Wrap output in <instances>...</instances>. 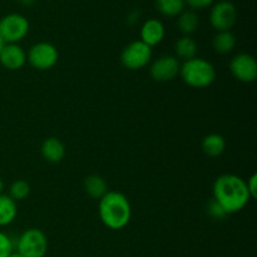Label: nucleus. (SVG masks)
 <instances>
[{
  "label": "nucleus",
  "instance_id": "f257e3e1",
  "mask_svg": "<svg viewBox=\"0 0 257 257\" xmlns=\"http://www.w3.org/2000/svg\"><path fill=\"white\" fill-rule=\"evenodd\" d=\"M212 190L213 200L222 207L226 215L238 212L251 200L246 181L231 173L216 178Z\"/></svg>",
  "mask_w": 257,
  "mask_h": 257
},
{
  "label": "nucleus",
  "instance_id": "f03ea898",
  "mask_svg": "<svg viewBox=\"0 0 257 257\" xmlns=\"http://www.w3.org/2000/svg\"><path fill=\"white\" fill-rule=\"evenodd\" d=\"M99 217L110 230H122L132 217V207L128 198L117 191H108L99 200Z\"/></svg>",
  "mask_w": 257,
  "mask_h": 257
},
{
  "label": "nucleus",
  "instance_id": "7ed1b4c3",
  "mask_svg": "<svg viewBox=\"0 0 257 257\" xmlns=\"http://www.w3.org/2000/svg\"><path fill=\"white\" fill-rule=\"evenodd\" d=\"M180 75L190 87L206 88L215 82L216 69L208 60L195 57L183 62L180 68Z\"/></svg>",
  "mask_w": 257,
  "mask_h": 257
},
{
  "label": "nucleus",
  "instance_id": "20e7f679",
  "mask_svg": "<svg viewBox=\"0 0 257 257\" xmlns=\"http://www.w3.org/2000/svg\"><path fill=\"white\" fill-rule=\"evenodd\" d=\"M48 251V238L39 228H28L17 241V252L23 257H44Z\"/></svg>",
  "mask_w": 257,
  "mask_h": 257
},
{
  "label": "nucleus",
  "instance_id": "39448f33",
  "mask_svg": "<svg viewBox=\"0 0 257 257\" xmlns=\"http://www.w3.org/2000/svg\"><path fill=\"white\" fill-rule=\"evenodd\" d=\"M29 33V20L22 14L12 13L0 19V37L5 44H18Z\"/></svg>",
  "mask_w": 257,
  "mask_h": 257
},
{
  "label": "nucleus",
  "instance_id": "423d86ee",
  "mask_svg": "<svg viewBox=\"0 0 257 257\" xmlns=\"http://www.w3.org/2000/svg\"><path fill=\"white\" fill-rule=\"evenodd\" d=\"M152 59V48L141 40L130 43L120 54L123 67L130 70H138L145 68Z\"/></svg>",
  "mask_w": 257,
  "mask_h": 257
},
{
  "label": "nucleus",
  "instance_id": "0eeeda50",
  "mask_svg": "<svg viewBox=\"0 0 257 257\" xmlns=\"http://www.w3.org/2000/svg\"><path fill=\"white\" fill-rule=\"evenodd\" d=\"M59 58L58 49L53 44L40 42L33 45L27 54V60L34 69L48 70L54 67Z\"/></svg>",
  "mask_w": 257,
  "mask_h": 257
},
{
  "label": "nucleus",
  "instance_id": "6e6552de",
  "mask_svg": "<svg viewBox=\"0 0 257 257\" xmlns=\"http://www.w3.org/2000/svg\"><path fill=\"white\" fill-rule=\"evenodd\" d=\"M237 20V9L235 4L227 0L216 3L210 13L211 25L217 32H227Z\"/></svg>",
  "mask_w": 257,
  "mask_h": 257
},
{
  "label": "nucleus",
  "instance_id": "1a4fd4ad",
  "mask_svg": "<svg viewBox=\"0 0 257 257\" xmlns=\"http://www.w3.org/2000/svg\"><path fill=\"white\" fill-rule=\"evenodd\" d=\"M231 74L242 83H252L257 78V62L248 53H240L230 62Z\"/></svg>",
  "mask_w": 257,
  "mask_h": 257
},
{
  "label": "nucleus",
  "instance_id": "9d476101",
  "mask_svg": "<svg viewBox=\"0 0 257 257\" xmlns=\"http://www.w3.org/2000/svg\"><path fill=\"white\" fill-rule=\"evenodd\" d=\"M180 68L181 64L177 58L173 55H163L153 62L150 73L156 82L165 83L175 79L180 74Z\"/></svg>",
  "mask_w": 257,
  "mask_h": 257
},
{
  "label": "nucleus",
  "instance_id": "9b49d317",
  "mask_svg": "<svg viewBox=\"0 0 257 257\" xmlns=\"http://www.w3.org/2000/svg\"><path fill=\"white\" fill-rule=\"evenodd\" d=\"M27 62V53L18 44H5L0 53V63L9 70H18L24 67Z\"/></svg>",
  "mask_w": 257,
  "mask_h": 257
},
{
  "label": "nucleus",
  "instance_id": "f8f14e48",
  "mask_svg": "<svg viewBox=\"0 0 257 257\" xmlns=\"http://www.w3.org/2000/svg\"><path fill=\"white\" fill-rule=\"evenodd\" d=\"M165 34L166 30L162 22L158 19H148L141 28V42L152 48L162 42Z\"/></svg>",
  "mask_w": 257,
  "mask_h": 257
},
{
  "label": "nucleus",
  "instance_id": "ddd939ff",
  "mask_svg": "<svg viewBox=\"0 0 257 257\" xmlns=\"http://www.w3.org/2000/svg\"><path fill=\"white\" fill-rule=\"evenodd\" d=\"M42 156L45 161L50 163H58L64 158L65 156V147L60 140L55 137H49L43 142Z\"/></svg>",
  "mask_w": 257,
  "mask_h": 257
},
{
  "label": "nucleus",
  "instance_id": "4468645a",
  "mask_svg": "<svg viewBox=\"0 0 257 257\" xmlns=\"http://www.w3.org/2000/svg\"><path fill=\"white\" fill-rule=\"evenodd\" d=\"M18 215L17 202L9 195H0V227L14 222Z\"/></svg>",
  "mask_w": 257,
  "mask_h": 257
},
{
  "label": "nucleus",
  "instance_id": "2eb2a0df",
  "mask_svg": "<svg viewBox=\"0 0 257 257\" xmlns=\"http://www.w3.org/2000/svg\"><path fill=\"white\" fill-rule=\"evenodd\" d=\"M226 141L217 133H211L206 136L202 141V151L208 157H218L225 152Z\"/></svg>",
  "mask_w": 257,
  "mask_h": 257
},
{
  "label": "nucleus",
  "instance_id": "dca6fc26",
  "mask_svg": "<svg viewBox=\"0 0 257 257\" xmlns=\"http://www.w3.org/2000/svg\"><path fill=\"white\" fill-rule=\"evenodd\" d=\"M84 190L92 198L100 200L108 192L107 182L100 176L90 175L84 180Z\"/></svg>",
  "mask_w": 257,
  "mask_h": 257
},
{
  "label": "nucleus",
  "instance_id": "f3484780",
  "mask_svg": "<svg viewBox=\"0 0 257 257\" xmlns=\"http://www.w3.org/2000/svg\"><path fill=\"white\" fill-rule=\"evenodd\" d=\"M212 45L218 54H230L236 47V38L230 30L218 32L213 38Z\"/></svg>",
  "mask_w": 257,
  "mask_h": 257
},
{
  "label": "nucleus",
  "instance_id": "a211bd4d",
  "mask_svg": "<svg viewBox=\"0 0 257 257\" xmlns=\"http://www.w3.org/2000/svg\"><path fill=\"white\" fill-rule=\"evenodd\" d=\"M175 50L177 57L181 58V59H192V58H195L196 55H197V43H196L195 39H192L191 37L183 35L182 38H180V39L176 42Z\"/></svg>",
  "mask_w": 257,
  "mask_h": 257
},
{
  "label": "nucleus",
  "instance_id": "6ab92c4d",
  "mask_svg": "<svg viewBox=\"0 0 257 257\" xmlns=\"http://www.w3.org/2000/svg\"><path fill=\"white\" fill-rule=\"evenodd\" d=\"M198 24H200V20H198L197 14L193 10H183L178 15V29L181 30V33L187 35V37H190L191 34H193L197 30Z\"/></svg>",
  "mask_w": 257,
  "mask_h": 257
},
{
  "label": "nucleus",
  "instance_id": "aec40b11",
  "mask_svg": "<svg viewBox=\"0 0 257 257\" xmlns=\"http://www.w3.org/2000/svg\"><path fill=\"white\" fill-rule=\"evenodd\" d=\"M156 7L165 17H177L185 9V0H156Z\"/></svg>",
  "mask_w": 257,
  "mask_h": 257
},
{
  "label": "nucleus",
  "instance_id": "412c9836",
  "mask_svg": "<svg viewBox=\"0 0 257 257\" xmlns=\"http://www.w3.org/2000/svg\"><path fill=\"white\" fill-rule=\"evenodd\" d=\"M29 193H30V186L29 183L24 180L15 181V182H13V185L10 186L9 196L15 201V202L27 198L28 196H29Z\"/></svg>",
  "mask_w": 257,
  "mask_h": 257
},
{
  "label": "nucleus",
  "instance_id": "4be33fe9",
  "mask_svg": "<svg viewBox=\"0 0 257 257\" xmlns=\"http://www.w3.org/2000/svg\"><path fill=\"white\" fill-rule=\"evenodd\" d=\"M14 251L13 241L7 233L0 231V257H8Z\"/></svg>",
  "mask_w": 257,
  "mask_h": 257
},
{
  "label": "nucleus",
  "instance_id": "5701e85b",
  "mask_svg": "<svg viewBox=\"0 0 257 257\" xmlns=\"http://www.w3.org/2000/svg\"><path fill=\"white\" fill-rule=\"evenodd\" d=\"M207 210H208V213H210V215L215 218H222L226 216L225 211L222 210V207H221V206L218 205L215 200H212L210 203H208Z\"/></svg>",
  "mask_w": 257,
  "mask_h": 257
},
{
  "label": "nucleus",
  "instance_id": "b1692460",
  "mask_svg": "<svg viewBox=\"0 0 257 257\" xmlns=\"http://www.w3.org/2000/svg\"><path fill=\"white\" fill-rule=\"evenodd\" d=\"M246 187H247L248 195H250L251 198L257 197V175L253 173V175L250 176V178L246 182Z\"/></svg>",
  "mask_w": 257,
  "mask_h": 257
},
{
  "label": "nucleus",
  "instance_id": "393cba45",
  "mask_svg": "<svg viewBox=\"0 0 257 257\" xmlns=\"http://www.w3.org/2000/svg\"><path fill=\"white\" fill-rule=\"evenodd\" d=\"M215 0H185V4L190 5L192 9H205L213 4Z\"/></svg>",
  "mask_w": 257,
  "mask_h": 257
},
{
  "label": "nucleus",
  "instance_id": "a878e982",
  "mask_svg": "<svg viewBox=\"0 0 257 257\" xmlns=\"http://www.w3.org/2000/svg\"><path fill=\"white\" fill-rule=\"evenodd\" d=\"M35 0H18L19 4H22L23 7H30L32 4H34Z\"/></svg>",
  "mask_w": 257,
  "mask_h": 257
},
{
  "label": "nucleus",
  "instance_id": "bb28decb",
  "mask_svg": "<svg viewBox=\"0 0 257 257\" xmlns=\"http://www.w3.org/2000/svg\"><path fill=\"white\" fill-rule=\"evenodd\" d=\"M8 257H23L22 255H20V253L19 252H17V251H13V252L12 253H10V255L9 256H8Z\"/></svg>",
  "mask_w": 257,
  "mask_h": 257
},
{
  "label": "nucleus",
  "instance_id": "cd10ccee",
  "mask_svg": "<svg viewBox=\"0 0 257 257\" xmlns=\"http://www.w3.org/2000/svg\"><path fill=\"white\" fill-rule=\"evenodd\" d=\"M4 47H5V42L2 39V37H0V53H2V50L4 49Z\"/></svg>",
  "mask_w": 257,
  "mask_h": 257
},
{
  "label": "nucleus",
  "instance_id": "c85d7f7f",
  "mask_svg": "<svg viewBox=\"0 0 257 257\" xmlns=\"http://www.w3.org/2000/svg\"><path fill=\"white\" fill-rule=\"evenodd\" d=\"M3 190H4V183H3V181H2V178H0V195H2V192H3Z\"/></svg>",
  "mask_w": 257,
  "mask_h": 257
}]
</instances>
